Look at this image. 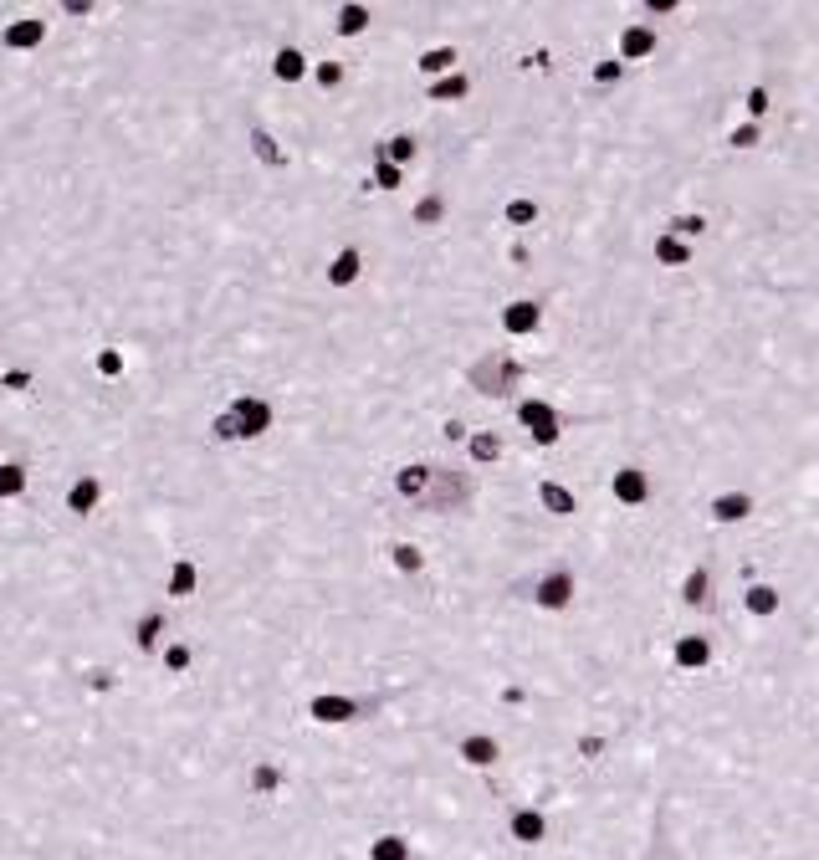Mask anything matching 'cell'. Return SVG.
<instances>
[{"label": "cell", "instance_id": "cell-6", "mask_svg": "<svg viewBox=\"0 0 819 860\" xmlns=\"http://www.w3.org/2000/svg\"><path fill=\"white\" fill-rule=\"evenodd\" d=\"M21 492H26V466L6 461L0 466V497H21Z\"/></svg>", "mask_w": 819, "mask_h": 860}, {"label": "cell", "instance_id": "cell-15", "mask_svg": "<svg viewBox=\"0 0 819 860\" xmlns=\"http://www.w3.org/2000/svg\"><path fill=\"white\" fill-rule=\"evenodd\" d=\"M164 661H169V671H185V666H190V651H185V645H169Z\"/></svg>", "mask_w": 819, "mask_h": 860}, {"label": "cell", "instance_id": "cell-3", "mask_svg": "<svg viewBox=\"0 0 819 860\" xmlns=\"http://www.w3.org/2000/svg\"><path fill=\"white\" fill-rule=\"evenodd\" d=\"M543 830H548V825H543V814H538V809H517V814H512V835H517V840L538 845V840H543Z\"/></svg>", "mask_w": 819, "mask_h": 860}, {"label": "cell", "instance_id": "cell-7", "mask_svg": "<svg viewBox=\"0 0 819 860\" xmlns=\"http://www.w3.org/2000/svg\"><path fill=\"white\" fill-rule=\"evenodd\" d=\"M328 277H333L338 287H343V282H354V277H359V251H343L338 262H333V272H328Z\"/></svg>", "mask_w": 819, "mask_h": 860}, {"label": "cell", "instance_id": "cell-10", "mask_svg": "<svg viewBox=\"0 0 819 860\" xmlns=\"http://www.w3.org/2000/svg\"><path fill=\"white\" fill-rule=\"evenodd\" d=\"M159 630H164V615H144L139 620V645H144V651H154V645H159Z\"/></svg>", "mask_w": 819, "mask_h": 860}, {"label": "cell", "instance_id": "cell-1", "mask_svg": "<svg viewBox=\"0 0 819 860\" xmlns=\"http://www.w3.org/2000/svg\"><path fill=\"white\" fill-rule=\"evenodd\" d=\"M267 425H272L267 400H236L221 420H215V436H221V441H241V436H262Z\"/></svg>", "mask_w": 819, "mask_h": 860}, {"label": "cell", "instance_id": "cell-18", "mask_svg": "<svg viewBox=\"0 0 819 860\" xmlns=\"http://www.w3.org/2000/svg\"><path fill=\"white\" fill-rule=\"evenodd\" d=\"M6 384H11V390H26V384H31V374H26V369H16V374H6Z\"/></svg>", "mask_w": 819, "mask_h": 860}, {"label": "cell", "instance_id": "cell-17", "mask_svg": "<svg viewBox=\"0 0 819 860\" xmlns=\"http://www.w3.org/2000/svg\"><path fill=\"white\" fill-rule=\"evenodd\" d=\"M364 26V11H343V31H359Z\"/></svg>", "mask_w": 819, "mask_h": 860}, {"label": "cell", "instance_id": "cell-14", "mask_svg": "<svg viewBox=\"0 0 819 860\" xmlns=\"http://www.w3.org/2000/svg\"><path fill=\"white\" fill-rule=\"evenodd\" d=\"M251 144H256V154H262L267 164H282V154H277V144H272L267 134H251Z\"/></svg>", "mask_w": 819, "mask_h": 860}, {"label": "cell", "instance_id": "cell-8", "mask_svg": "<svg viewBox=\"0 0 819 860\" xmlns=\"http://www.w3.org/2000/svg\"><path fill=\"white\" fill-rule=\"evenodd\" d=\"M471 763H497V743L492 738H466V748H461Z\"/></svg>", "mask_w": 819, "mask_h": 860}, {"label": "cell", "instance_id": "cell-9", "mask_svg": "<svg viewBox=\"0 0 819 860\" xmlns=\"http://www.w3.org/2000/svg\"><path fill=\"white\" fill-rule=\"evenodd\" d=\"M374 860H410V845L395 840V835H384V840L374 845Z\"/></svg>", "mask_w": 819, "mask_h": 860}, {"label": "cell", "instance_id": "cell-12", "mask_svg": "<svg viewBox=\"0 0 819 860\" xmlns=\"http://www.w3.org/2000/svg\"><path fill=\"white\" fill-rule=\"evenodd\" d=\"M195 589V564H175V574H169V594H190Z\"/></svg>", "mask_w": 819, "mask_h": 860}, {"label": "cell", "instance_id": "cell-4", "mask_svg": "<svg viewBox=\"0 0 819 860\" xmlns=\"http://www.w3.org/2000/svg\"><path fill=\"white\" fill-rule=\"evenodd\" d=\"M98 497H103L98 477H82V482H72V492H67V507H72V512H93V507H98Z\"/></svg>", "mask_w": 819, "mask_h": 860}, {"label": "cell", "instance_id": "cell-13", "mask_svg": "<svg viewBox=\"0 0 819 860\" xmlns=\"http://www.w3.org/2000/svg\"><path fill=\"white\" fill-rule=\"evenodd\" d=\"M277 77H282V82L303 77V57H297V52H277Z\"/></svg>", "mask_w": 819, "mask_h": 860}, {"label": "cell", "instance_id": "cell-5", "mask_svg": "<svg viewBox=\"0 0 819 860\" xmlns=\"http://www.w3.org/2000/svg\"><path fill=\"white\" fill-rule=\"evenodd\" d=\"M313 717H318V722H349V717H354V702H349V697H318V702H313Z\"/></svg>", "mask_w": 819, "mask_h": 860}, {"label": "cell", "instance_id": "cell-2", "mask_svg": "<svg viewBox=\"0 0 819 860\" xmlns=\"http://www.w3.org/2000/svg\"><path fill=\"white\" fill-rule=\"evenodd\" d=\"M41 36H47V21H16V26H6L0 47H11V52H31V47H41Z\"/></svg>", "mask_w": 819, "mask_h": 860}, {"label": "cell", "instance_id": "cell-16", "mask_svg": "<svg viewBox=\"0 0 819 860\" xmlns=\"http://www.w3.org/2000/svg\"><path fill=\"white\" fill-rule=\"evenodd\" d=\"M98 374H123V354H98Z\"/></svg>", "mask_w": 819, "mask_h": 860}, {"label": "cell", "instance_id": "cell-11", "mask_svg": "<svg viewBox=\"0 0 819 860\" xmlns=\"http://www.w3.org/2000/svg\"><path fill=\"white\" fill-rule=\"evenodd\" d=\"M277 784H282V773H277L272 763H262V768H256V773H251V789H256V794H272Z\"/></svg>", "mask_w": 819, "mask_h": 860}]
</instances>
